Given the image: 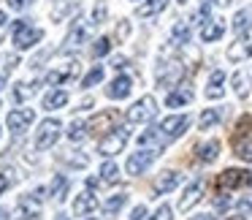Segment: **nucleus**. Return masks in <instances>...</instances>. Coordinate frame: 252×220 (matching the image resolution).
<instances>
[{"label": "nucleus", "instance_id": "obj_1", "mask_svg": "<svg viewBox=\"0 0 252 220\" xmlns=\"http://www.w3.org/2000/svg\"><path fill=\"white\" fill-rule=\"evenodd\" d=\"M230 144H233L236 158L252 163V117H244V120L236 125L233 136H230Z\"/></svg>", "mask_w": 252, "mask_h": 220}, {"label": "nucleus", "instance_id": "obj_2", "mask_svg": "<svg viewBox=\"0 0 252 220\" xmlns=\"http://www.w3.org/2000/svg\"><path fill=\"white\" fill-rule=\"evenodd\" d=\"M41 38H44V30L30 28L28 19H17V22H14V46H17V49H30V46H35Z\"/></svg>", "mask_w": 252, "mask_h": 220}, {"label": "nucleus", "instance_id": "obj_3", "mask_svg": "<svg viewBox=\"0 0 252 220\" xmlns=\"http://www.w3.org/2000/svg\"><path fill=\"white\" fill-rule=\"evenodd\" d=\"M158 114V101L152 98V95H144V98H138L136 104L127 109V122H136V125H144V122H149L152 117Z\"/></svg>", "mask_w": 252, "mask_h": 220}, {"label": "nucleus", "instance_id": "obj_4", "mask_svg": "<svg viewBox=\"0 0 252 220\" xmlns=\"http://www.w3.org/2000/svg\"><path fill=\"white\" fill-rule=\"evenodd\" d=\"M120 122V111L117 109H103L100 114H95L87 122V136H106L109 131H114Z\"/></svg>", "mask_w": 252, "mask_h": 220}, {"label": "nucleus", "instance_id": "obj_5", "mask_svg": "<svg viewBox=\"0 0 252 220\" xmlns=\"http://www.w3.org/2000/svg\"><path fill=\"white\" fill-rule=\"evenodd\" d=\"M127 139H130L127 128H114V131H109L106 136H100V142H98V152H100V155H106V158H111V155L122 152V147L127 144Z\"/></svg>", "mask_w": 252, "mask_h": 220}, {"label": "nucleus", "instance_id": "obj_6", "mask_svg": "<svg viewBox=\"0 0 252 220\" xmlns=\"http://www.w3.org/2000/svg\"><path fill=\"white\" fill-rule=\"evenodd\" d=\"M252 185V171L244 169H225L217 177V190H236V187H247Z\"/></svg>", "mask_w": 252, "mask_h": 220}, {"label": "nucleus", "instance_id": "obj_7", "mask_svg": "<svg viewBox=\"0 0 252 220\" xmlns=\"http://www.w3.org/2000/svg\"><path fill=\"white\" fill-rule=\"evenodd\" d=\"M60 120H44L38 125V131H35V149H49L52 144H57V139H60Z\"/></svg>", "mask_w": 252, "mask_h": 220}, {"label": "nucleus", "instance_id": "obj_8", "mask_svg": "<svg viewBox=\"0 0 252 220\" xmlns=\"http://www.w3.org/2000/svg\"><path fill=\"white\" fill-rule=\"evenodd\" d=\"M187 128H190V117L176 114V117H165V120L158 125V131H160V136H163L165 142H174V139H179Z\"/></svg>", "mask_w": 252, "mask_h": 220}, {"label": "nucleus", "instance_id": "obj_9", "mask_svg": "<svg viewBox=\"0 0 252 220\" xmlns=\"http://www.w3.org/2000/svg\"><path fill=\"white\" fill-rule=\"evenodd\" d=\"M160 155V149H147V147H141V152H133L130 158H127V163H125V169H127V174H133V177H138V174H144V171L152 166V160Z\"/></svg>", "mask_w": 252, "mask_h": 220}, {"label": "nucleus", "instance_id": "obj_10", "mask_svg": "<svg viewBox=\"0 0 252 220\" xmlns=\"http://www.w3.org/2000/svg\"><path fill=\"white\" fill-rule=\"evenodd\" d=\"M79 60H65V63H60V66H55L49 73H46V82L49 84H65V82H71V79H76L79 76Z\"/></svg>", "mask_w": 252, "mask_h": 220}, {"label": "nucleus", "instance_id": "obj_11", "mask_svg": "<svg viewBox=\"0 0 252 220\" xmlns=\"http://www.w3.org/2000/svg\"><path fill=\"white\" fill-rule=\"evenodd\" d=\"M252 57V30L244 36H239V41H233V44L228 46V60L230 63H244Z\"/></svg>", "mask_w": 252, "mask_h": 220}, {"label": "nucleus", "instance_id": "obj_12", "mask_svg": "<svg viewBox=\"0 0 252 220\" xmlns=\"http://www.w3.org/2000/svg\"><path fill=\"white\" fill-rule=\"evenodd\" d=\"M182 76H185V66L179 60H171L165 68L158 71V84L160 87H174L176 82H182Z\"/></svg>", "mask_w": 252, "mask_h": 220}, {"label": "nucleus", "instance_id": "obj_13", "mask_svg": "<svg viewBox=\"0 0 252 220\" xmlns=\"http://www.w3.org/2000/svg\"><path fill=\"white\" fill-rule=\"evenodd\" d=\"M203 190H206V180H195L190 187H185V193H182V198H179V209H182V212H187V209L195 207V204L203 198Z\"/></svg>", "mask_w": 252, "mask_h": 220}, {"label": "nucleus", "instance_id": "obj_14", "mask_svg": "<svg viewBox=\"0 0 252 220\" xmlns=\"http://www.w3.org/2000/svg\"><path fill=\"white\" fill-rule=\"evenodd\" d=\"M33 120H35V111L33 109H14L11 114H8V128H11L14 133H25Z\"/></svg>", "mask_w": 252, "mask_h": 220}, {"label": "nucleus", "instance_id": "obj_15", "mask_svg": "<svg viewBox=\"0 0 252 220\" xmlns=\"http://www.w3.org/2000/svg\"><path fill=\"white\" fill-rule=\"evenodd\" d=\"M87 36H90V25L84 22V19H73L71 30H68V36H65V46L73 49V46H79Z\"/></svg>", "mask_w": 252, "mask_h": 220}, {"label": "nucleus", "instance_id": "obj_16", "mask_svg": "<svg viewBox=\"0 0 252 220\" xmlns=\"http://www.w3.org/2000/svg\"><path fill=\"white\" fill-rule=\"evenodd\" d=\"M230 84H233V93L239 98H247L250 95V87H252V68H244V71H236L230 76Z\"/></svg>", "mask_w": 252, "mask_h": 220}, {"label": "nucleus", "instance_id": "obj_17", "mask_svg": "<svg viewBox=\"0 0 252 220\" xmlns=\"http://www.w3.org/2000/svg\"><path fill=\"white\" fill-rule=\"evenodd\" d=\"M182 182L179 171H163V174L155 180V196H163V193H171L176 185Z\"/></svg>", "mask_w": 252, "mask_h": 220}, {"label": "nucleus", "instance_id": "obj_18", "mask_svg": "<svg viewBox=\"0 0 252 220\" xmlns=\"http://www.w3.org/2000/svg\"><path fill=\"white\" fill-rule=\"evenodd\" d=\"M220 155V142L217 139H209V142H201L195 147V158L201 160V163H214Z\"/></svg>", "mask_w": 252, "mask_h": 220}, {"label": "nucleus", "instance_id": "obj_19", "mask_svg": "<svg viewBox=\"0 0 252 220\" xmlns=\"http://www.w3.org/2000/svg\"><path fill=\"white\" fill-rule=\"evenodd\" d=\"M130 90H133L130 76H117L114 82L106 87V95H109V98H114V101H120V98H127V95H130Z\"/></svg>", "mask_w": 252, "mask_h": 220}, {"label": "nucleus", "instance_id": "obj_20", "mask_svg": "<svg viewBox=\"0 0 252 220\" xmlns=\"http://www.w3.org/2000/svg\"><path fill=\"white\" fill-rule=\"evenodd\" d=\"M225 33V22L222 19H206L201 28V38L206 41V44H212V41H220Z\"/></svg>", "mask_w": 252, "mask_h": 220}, {"label": "nucleus", "instance_id": "obj_21", "mask_svg": "<svg viewBox=\"0 0 252 220\" xmlns=\"http://www.w3.org/2000/svg\"><path fill=\"white\" fill-rule=\"evenodd\" d=\"M95 207H98V198H95L90 190L79 193V196L73 198V215H79V218H82V215H90Z\"/></svg>", "mask_w": 252, "mask_h": 220}, {"label": "nucleus", "instance_id": "obj_22", "mask_svg": "<svg viewBox=\"0 0 252 220\" xmlns=\"http://www.w3.org/2000/svg\"><path fill=\"white\" fill-rule=\"evenodd\" d=\"M222 82H225V71H212V76H209V84H206V98H222L225 95V87H222Z\"/></svg>", "mask_w": 252, "mask_h": 220}, {"label": "nucleus", "instance_id": "obj_23", "mask_svg": "<svg viewBox=\"0 0 252 220\" xmlns=\"http://www.w3.org/2000/svg\"><path fill=\"white\" fill-rule=\"evenodd\" d=\"M250 30H252V6H247L233 17V33L244 36V33H250Z\"/></svg>", "mask_w": 252, "mask_h": 220}, {"label": "nucleus", "instance_id": "obj_24", "mask_svg": "<svg viewBox=\"0 0 252 220\" xmlns=\"http://www.w3.org/2000/svg\"><path fill=\"white\" fill-rule=\"evenodd\" d=\"M138 144H141V147H147V149H163V144H168V142L160 136L158 128H149V131H144L141 136H138Z\"/></svg>", "mask_w": 252, "mask_h": 220}, {"label": "nucleus", "instance_id": "obj_25", "mask_svg": "<svg viewBox=\"0 0 252 220\" xmlns=\"http://www.w3.org/2000/svg\"><path fill=\"white\" fill-rule=\"evenodd\" d=\"M192 101V90L190 87H179V90H171L168 95H165V106H171V109H176V106H185Z\"/></svg>", "mask_w": 252, "mask_h": 220}, {"label": "nucleus", "instance_id": "obj_26", "mask_svg": "<svg viewBox=\"0 0 252 220\" xmlns=\"http://www.w3.org/2000/svg\"><path fill=\"white\" fill-rule=\"evenodd\" d=\"M168 41H171L174 46H185V44H190V25H187V22H176L174 28H171Z\"/></svg>", "mask_w": 252, "mask_h": 220}, {"label": "nucleus", "instance_id": "obj_27", "mask_svg": "<svg viewBox=\"0 0 252 220\" xmlns=\"http://www.w3.org/2000/svg\"><path fill=\"white\" fill-rule=\"evenodd\" d=\"M68 104V93L65 90H52V93H46L44 98V109H63V106Z\"/></svg>", "mask_w": 252, "mask_h": 220}, {"label": "nucleus", "instance_id": "obj_28", "mask_svg": "<svg viewBox=\"0 0 252 220\" xmlns=\"http://www.w3.org/2000/svg\"><path fill=\"white\" fill-rule=\"evenodd\" d=\"M60 160H63V163H68V166H76V169H84V166L90 163V158L82 152V149H68V152L60 155Z\"/></svg>", "mask_w": 252, "mask_h": 220}, {"label": "nucleus", "instance_id": "obj_29", "mask_svg": "<svg viewBox=\"0 0 252 220\" xmlns=\"http://www.w3.org/2000/svg\"><path fill=\"white\" fill-rule=\"evenodd\" d=\"M49 193H52V198H55V201H63V198L68 196V177L57 174L55 180H52V187H49Z\"/></svg>", "mask_w": 252, "mask_h": 220}, {"label": "nucleus", "instance_id": "obj_30", "mask_svg": "<svg viewBox=\"0 0 252 220\" xmlns=\"http://www.w3.org/2000/svg\"><path fill=\"white\" fill-rule=\"evenodd\" d=\"M168 6V0H147L144 6H138V17H155V14H160L163 8Z\"/></svg>", "mask_w": 252, "mask_h": 220}, {"label": "nucleus", "instance_id": "obj_31", "mask_svg": "<svg viewBox=\"0 0 252 220\" xmlns=\"http://www.w3.org/2000/svg\"><path fill=\"white\" fill-rule=\"evenodd\" d=\"M220 120H222V111L220 109H206L201 114V120H198V128H201V131H209V128H214Z\"/></svg>", "mask_w": 252, "mask_h": 220}, {"label": "nucleus", "instance_id": "obj_32", "mask_svg": "<svg viewBox=\"0 0 252 220\" xmlns=\"http://www.w3.org/2000/svg\"><path fill=\"white\" fill-rule=\"evenodd\" d=\"M125 204H127V196L125 193H117V196H111L109 201L103 204V215H117Z\"/></svg>", "mask_w": 252, "mask_h": 220}, {"label": "nucleus", "instance_id": "obj_33", "mask_svg": "<svg viewBox=\"0 0 252 220\" xmlns=\"http://www.w3.org/2000/svg\"><path fill=\"white\" fill-rule=\"evenodd\" d=\"M100 180H103V182H109V185H114V182L120 180V169H117V163L106 160V163L100 166Z\"/></svg>", "mask_w": 252, "mask_h": 220}, {"label": "nucleus", "instance_id": "obj_34", "mask_svg": "<svg viewBox=\"0 0 252 220\" xmlns=\"http://www.w3.org/2000/svg\"><path fill=\"white\" fill-rule=\"evenodd\" d=\"M76 3H71V0H68V3H60V6H55L52 8V19H55V22H63V19L68 17V14H73L76 11Z\"/></svg>", "mask_w": 252, "mask_h": 220}, {"label": "nucleus", "instance_id": "obj_35", "mask_svg": "<svg viewBox=\"0 0 252 220\" xmlns=\"http://www.w3.org/2000/svg\"><path fill=\"white\" fill-rule=\"evenodd\" d=\"M84 136H87V122L73 120L71 125H68V139H71V142H82Z\"/></svg>", "mask_w": 252, "mask_h": 220}, {"label": "nucleus", "instance_id": "obj_36", "mask_svg": "<svg viewBox=\"0 0 252 220\" xmlns=\"http://www.w3.org/2000/svg\"><path fill=\"white\" fill-rule=\"evenodd\" d=\"M98 82H103V68H100V66H95L93 71H90L87 76H84L82 87H95V84H98Z\"/></svg>", "mask_w": 252, "mask_h": 220}, {"label": "nucleus", "instance_id": "obj_37", "mask_svg": "<svg viewBox=\"0 0 252 220\" xmlns=\"http://www.w3.org/2000/svg\"><path fill=\"white\" fill-rule=\"evenodd\" d=\"M33 93H35V87H30V84H25V82L14 84V98L17 101H28Z\"/></svg>", "mask_w": 252, "mask_h": 220}, {"label": "nucleus", "instance_id": "obj_38", "mask_svg": "<svg viewBox=\"0 0 252 220\" xmlns=\"http://www.w3.org/2000/svg\"><path fill=\"white\" fill-rule=\"evenodd\" d=\"M109 52H111V38H106V36H103V38L95 41V46H93V55L95 57H103V55H109Z\"/></svg>", "mask_w": 252, "mask_h": 220}, {"label": "nucleus", "instance_id": "obj_39", "mask_svg": "<svg viewBox=\"0 0 252 220\" xmlns=\"http://www.w3.org/2000/svg\"><path fill=\"white\" fill-rule=\"evenodd\" d=\"M106 14H109L106 3H103V0H98V3H95V8H93V22H95V25H100V22L106 19Z\"/></svg>", "mask_w": 252, "mask_h": 220}, {"label": "nucleus", "instance_id": "obj_40", "mask_svg": "<svg viewBox=\"0 0 252 220\" xmlns=\"http://www.w3.org/2000/svg\"><path fill=\"white\" fill-rule=\"evenodd\" d=\"M127 36H130V22H125V19H122V22L117 25V41H125Z\"/></svg>", "mask_w": 252, "mask_h": 220}, {"label": "nucleus", "instance_id": "obj_41", "mask_svg": "<svg viewBox=\"0 0 252 220\" xmlns=\"http://www.w3.org/2000/svg\"><path fill=\"white\" fill-rule=\"evenodd\" d=\"M149 220H174V218H171V207H168V204H165V207H160Z\"/></svg>", "mask_w": 252, "mask_h": 220}, {"label": "nucleus", "instance_id": "obj_42", "mask_svg": "<svg viewBox=\"0 0 252 220\" xmlns=\"http://www.w3.org/2000/svg\"><path fill=\"white\" fill-rule=\"evenodd\" d=\"M28 6H33V0H8V8H14V11H22Z\"/></svg>", "mask_w": 252, "mask_h": 220}, {"label": "nucleus", "instance_id": "obj_43", "mask_svg": "<svg viewBox=\"0 0 252 220\" xmlns=\"http://www.w3.org/2000/svg\"><path fill=\"white\" fill-rule=\"evenodd\" d=\"M144 218H147V207H144V204H138V207L133 209L130 220H144Z\"/></svg>", "mask_w": 252, "mask_h": 220}, {"label": "nucleus", "instance_id": "obj_44", "mask_svg": "<svg viewBox=\"0 0 252 220\" xmlns=\"http://www.w3.org/2000/svg\"><path fill=\"white\" fill-rule=\"evenodd\" d=\"M8 185H11V177H8V174H0V196H3V190H6Z\"/></svg>", "mask_w": 252, "mask_h": 220}, {"label": "nucleus", "instance_id": "obj_45", "mask_svg": "<svg viewBox=\"0 0 252 220\" xmlns=\"http://www.w3.org/2000/svg\"><path fill=\"white\" fill-rule=\"evenodd\" d=\"M111 66H114L117 71H122V68H127V60H125V57H114V60H111Z\"/></svg>", "mask_w": 252, "mask_h": 220}, {"label": "nucleus", "instance_id": "obj_46", "mask_svg": "<svg viewBox=\"0 0 252 220\" xmlns=\"http://www.w3.org/2000/svg\"><path fill=\"white\" fill-rule=\"evenodd\" d=\"M239 207L244 209V212H252V198H244V201H241Z\"/></svg>", "mask_w": 252, "mask_h": 220}, {"label": "nucleus", "instance_id": "obj_47", "mask_svg": "<svg viewBox=\"0 0 252 220\" xmlns=\"http://www.w3.org/2000/svg\"><path fill=\"white\" fill-rule=\"evenodd\" d=\"M98 185H100L98 177H90V180H87V187H90V190H93V187H98Z\"/></svg>", "mask_w": 252, "mask_h": 220}, {"label": "nucleus", "instance_id": "obj_48", "mask_svg": "<svg viewBox=\"0 0 252 220\" xmlns=\"http://www.w3.org/2000/svg\"><path fill=\"white\" fill-rule=\"evenodd\" d=\"M225 220H247L244 215H230V218H225Z\"/></svg>", "mask_w": 252, "mask_h": 220}, {"label": "nucleus", "instance_id": "obj_49", "mask_svg": "<svg viewBox=\"0 0 252 220\" xmlns=\"http://www.w3.org/2000/svg\"><path fill=\"white\" fill-rule=\"evenodd\" d=\"M192 220H212V218H209V215H195Z\"/></svg>", "mask_w": 252, "mask_h": 220}, {"label": "nucleus", "instance_id": "obj_50", "mask_svg": "<svg viewBox=\"0 0 252 220\" xmlns=\"http://www.w3.org/2000/svg\"><path fill=\"white\" fill-rule=\"evenodd\" d=\"M0 220H8V212H6V209H0Z\"/></svg>", "mask_w": 252, "mask_h": 220}, {"label": "nucleus", "instance_id": "obj_51", "mask_svg": "<svg viewBox=\"0 0 252 220\" xmlns=\"http://www.w3.org/2000/svg\"><path fill=\"white\" fill-rule=\"evenodd\" d=\"M214 3H217V6H228L230 0H214Z\"/></svg>", "mask_w": 252, "mask_h": 220}, {"label": "nucleus", "instance_id": "obj_52", "mask_svg": "<svg viewBox=\"0 0 252 220\" xmlns=\"http://www.w3.org/2000/svg\"><path fill=\"white\" fill-rule=\"evenodd\" d=\"M3 22H6V14L0 11V28H3Z\"/></svg>", "mask_w": 252, "mask_h": 220}, {"label": "nucleus", "instance_id": "obj_53", "mask_svg": "<svg viewBox=\"0 0 252 220\" xmlns=\"http://www.w3.org/2000/svg\"><path fill=\"white\" fill-rule=\"evenodd\" d=\"M55 220H68V218H65V215H57V218H55Z\"/></svg>", "mask_w": 252, "mask_h": 220}, {"label": "nucleus", "instance_id": "obj_54", "mask_svg": "<svg viewBox=\"0 0 252 220\" xmlns=\"http://www.w3.org/2000/svg\"><path fill=\"white\" fill-rule=\"evenodd\" d=\"M3 82H6V79H3V76H0V87H3Z\"/></svg>", "mask_w": 252, "mask_h": 220}, {"label": "nucleus", "instance_id": "obj_55", "mask_svg": "<svg viewBox=\"0 0 252 220\" xmlns=\"http://www.w3.org/2000/svg\"><path fill=\"white\" fill-rule=\"evenodd\" d=\"M176 3H187V0H176Z\"/></svg>", "mask_w": 252, "mask_h": 220}]
</instances>
